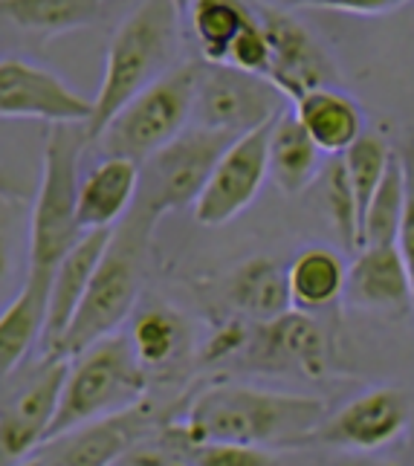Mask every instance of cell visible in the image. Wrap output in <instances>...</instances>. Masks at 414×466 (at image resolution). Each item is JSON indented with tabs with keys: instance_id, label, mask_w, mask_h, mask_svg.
<instances>
[{
	"instance_id": "e0dca14e",
	"label": "cell",
	"mask_w": 414,
	"mask_h": 466,
	"mask_svg": "<svg viewBox=\"0 0 414 466\" xmlns=\"http://www.w3.org/2000/svg\"><path fill=\"white\" fill-rule=\"evenodd\" d=\"M110 235H114V229L87 232L67 252V258L58 264L53 284H50V299H46V325H44V336H41L44 357H56L61 339L67 336L70 321L93 281V272L99 267L102 255L110 244Z\"/></svg>"
},
{
	"instance_id": "60d3db41",
	"label": "cell",
	"mask_w": 414,
	"mask_h": 466,
	"mask_svg": "<svg viewBox=\"0 0 414 466\" xmlns=\"http://www.w3.org/2000/svg\"><path fill=\"white\" fill-rule=\"evenodd\" d=\"M411 166H414V159H411Z\"/></svg>"
},
{
	"instance_id": "8992f818",
	"label": "cell",
	"mask_w": 414,
	"mask_h": 466,
	"mask_svg": "<svg viewBox=\"0 0 414 466\" xmlns=\"http://www.w3.org/2000/svg\"><path fill=\"white\" fill-rule=\"evenodd\" d=\"M200 61H186L157 78L136 99L127 102L116 119L99 134V148L105 157H125L134 163H146L151 154L166 148L186 125L195 119Z\"/></svg>"
},
{
	"instance_id": "484cf974",
	"label": "cell",
	"mask_w": 414,
	"mask_h": 466,
	"mask_svg": "<svg viewBox=\"0 0 414 466\" xmlns=\"http://www.w3.org/2000/svg\"><path fill=\"white\" fill-rule=\"evenodd\" d=\"M409 206V163L406 157L391 154V163L386 168L379 188L365 208L362 229H359V249L362 247H397L400 227Z\"/></svg>"
},
{
	"instance_id": "9a60e30c",
	"label": "cell",
	"mask_w": 414,
	"mask_h": 466,
	"mask_svg": "<svg viewBox=\"0 0 414 466\" xmlns=\"http://www.w3.org/2000/svg\"><path fill=\"white\" fill-rule=\"evenodd\" d=\"M93 102L61 78L21 58L0 61V119H44L46 125H87Z\"/></svg>"
},
{
	"instance_id": "5b68a950",
	"label": "cell",
	"mask_w": 414,
	"mask_h": 466,
	"mask_svg": "<svg viewBox=\"0 0 414 466\" xmlns=\"http://www.w3.org/2000/svg\"><path fill=\"white\" fill-rule=\"evenodd\" d=\"M148 394V371L139 365L127 336H107L70 360L56 423L46 443L67 431L139 406Z\"/></svg>"
},
{
	"instance_id": "30bf717a",
	"label": "cell",
	"mask_w": 414,
	"mask_h": 466,
	"mask_svg": "<svg viewBox=\"0 0 414 466\" xmlns=\"http://www.w3.org/2000/svg\"><path fill=\"white\" fill-rule=\"evenodd\" d=\"M414 420V400L406 389L379 385L328 414L301 443V449H339L348 455H371L403 441Z\"/></svg>"
},
{
	"instance_id": "44dd1931",
	"label": "cell",
	"mask_w": 414,
	"mask_h": 466,
	"mask_svg": "<svg viewBox=\"0 0 414 466\" xmlns=\"http://www.w3.org/2000/svg\"><path fill=\"white\" fill-rule=\"evenodd\" d=\"M50 284V279L26 276L21 293L0 313V382L18 371L26 353L41 342Z\"/></svg>"
},
{
	"instance_id": "3957f363",
	"label": "cell",
	"mask_w": 414,
	"mask_h": 466,
	"mask_svg": "<svg viewBox=\"0 0 414 466\" xmlns=\"http://www.w3.org/2000/svg\"><path fill=\"white\" fill-rule=\"evenodd\" d=\"M154 227L127 212L125 220L110 235V244L102 255L93 281L70 321L67 336L61 339L56 357L76 360L96 342L116 336V330L134 313L136 299L146 279V255Z\"/></svg>"
},
{
	"instance_id": "5bb4252c",
	"label": "cell",
	"mask_w": 414,
	"mask_h": 466,
	"mask_svg": "<svg viewBox=\"0 0 414 466\" xmlns=\"http://www.w3.org/2000/svg\"><path fill=\"white\" fill-rule=\"evenodd\" d=\"M166 423H159V414L142 400L134 409L85 423L44 443L38 458L44 466H116L136 446L163 435Z\"/></svg>"
},
{
	"instance_id": "83f0119b",
	"label": "cell",
	"mask_w": 414,
	"mask_h": 466,
	"mask_svg": "<svg viewBox=\"0 0 414 466\" xmlns=\"http://www.w3.org/2000/svg\"><path fill=\"white\" fill-rule=\"evenodd\" d=\"M391 154H394V148H389V142H382L377 134H362L354 146L342 154L348 180H350V188H354V198L359 206V229H362L365 208H369L374 191L379 188L382 177H386Z\"/></svg>"
},
{
	"instance_id": "f546056e",
	"label": "cell",
	"mask_w": 414,
	"mask_h": 466,
	"mask_svg": "<svg viewBox=\"0 0 414 466\" xmlns=\"http://www.w3.org/2000/svg\"><path fill=\"white\" fill-rule=\"evenodd\" d=\"M159 443L168 446L171 452H177L188 466H276L278 458L269 449L258 446H241V443H188V441H166Z\"/></svg>"
},
{
	"instance_id": "836d02e7",
	"label": "cell",
	"mask_w": 414,
	"mask_h": 466,
	"mask_svg": "<svg viewBox=\"0 0 414 466\" xmlns=\"http://www.w3.org/2000/svg\"><path fill=\"white\" fill-rule=\"evenodd\" d=\"M116 466H188V463L163 443H142L134 452H127Z\"/></svg>"
},
{
	"instance_id": "ab89813d",
	"label": "cell",
	"mask_w": 414,
	"mask_h": 466,
	"mask_svg": "<svg viewBox=\"0 0 414 466\" xmlns=\"http://www.w3.org/2000/svg\"><path fill=\"white\" fill-rule=\"evenodd\" d=\"M18 466H44V461H41V458H29V461H24V463H18Z\"/></svg>"
},
{
	"instance_id": "4fadbf2b",
	"label": "cell",
	"mask_w": 414,
	"mask_h": 466,
	"mask_svg": "<svg viewBox=\"0 0 414 466\" xmlns=\"http://www.w3.org/2000/svg\"><path fill=\"white\" fill-rule=\"evenodd\" d=\"M269 127L273 122L237 137L223 151L195 203V220L200 227H223L247 212L261 195V186L269 177Z\"/></svg>"
},
{
	"instance_id": "ffe728a7",
	"label": "cell",
	"mask_w": 414,
	"mask_h": 466,
	"mask_svg": "<svg viewBox=\"0 0 414 466\" xmlns=\"http://www.w3.org/2000/svg\"><path fill=\"white\" fill-rule=\"evenodd\" d=\"M322 151L298 122L296 110H281L269 127V177L284 195H301L322 177Z\"/></svg>"
},
{
	"instance_id": "d6a6232c",
	"label": "cell",
	"mask_w": 414,
	"mask_h": 466,
	"mask_svg": "<svg viewBox=\"0 0 414 466\" xmlns=\"http://www.w3.org/2000/svg\"><path fill=\"white\" fill-rule=\"evenodd\" d=\"M397 249L403 255V264L411 281V301H414V166L411 163H409V206H406V218L400 227V238H397Z\"/></svg>"
},
{
	"instance_id": "ac0fdd59",
	"label": "cell",
	"mask_w": 414,
	"mask_h": 466,
	"mask_svg": "<svg viewBox=\"0 0 414 466\" xmlns=\"http://www.w3.org/2000/svg\"><path fill=\"white\" fill-rule=\"evenodd\" d=\"M139 191V163L125 157L99 159L78 180V223L85 232L114 229L131 212Z\"/></svg>"
},
{
	"instance_id": "8fae6325",
	"label": "cell",
	"mask_w": 414,
	"mask_h": 466,
	"mask_svg": "<svg viewBox=\"0 0 414 466\" xmlns=\"http://www.w3.org/2000/svg\"><path fill=\"white\" fill-rule=\"evenodd\" d=\"M281 102L284 96L269 78L244 73L232 64L200 61L195 102L197 127H209V131L237 139L273 122L284 110Z\"/></svg>"
},
{
	"instance_id": "ba28073f",
	"label": "cell",
	"mask_w": 414,
	"mask_h": 466,
	"mask_svg": "<svg viewBox=\"0 0 414 466\" xmlns=\"http://www.w3.org/2000/svg\"><path fill=\"white\" fill-rule=\"evenodd\" d=\"M67 374L70 360L41 357L0 382V466H18L46 443Z\"/></svg>"
},
{
	"instance_id": "7a4b0ae2",
	"label": "cell",
	"mask_w": 414,
	"mask_h": 466,
	"mask_svg": "<svg viewBox=\"0 0 414 466\" xmlns=\"http://www.w3.org/2000/svg\"><path fill=\"white\" fill-rule=\"evenodd\" d=\"M183 15L171 0H142L116 26L107 44L105 76L93 99V116L85 125L90 142L99 139L119 110L151 87L157 78L174 70V56L180 46Z\"/></svg>"
},
{
	"instance_id": "74e56055",
	"label": "cell",
	"mask_w": 414,
	"mask_h": 466,
	"mask_svg": "<svg viewBox=\"0 0 414 466\" xmlns=\"http://www.w3.org/2000/svg\"><path fill=\"white\" fill-rule=\"evenodd\" d=\"M397 466H414V420L403 435V449H400V458H397Z\"/></svg>"
},
{
	"instance_id": "8d00e7d4",
	"label": "cell",
	"mask_w": 414,
	"mask_h": 466,
	"mask_svg": "<svg viewBox=\"0 0 414 466\" xmlns=\"http://www.w3.org/2000/svg\"><path fill=\"white\" fill-rule=\"evenodd\" d=\"M330 466H397V463H386V461L371 458V455H348V452H342V458H337Z\"/></svg>"
},
{
	"instance_id": "4316f807",
	"label": "cell",
	"mask_w": 414,
	"mask_h": 466,
	"mask_svg": "<svg viewBox=\"0 0 414 466\" xmlns=\"http://www.w3.org/2000/svg\"><path fill=\"white\" fill-rule=\"evenodd\" d=\"M255 18L244 0H195L188 9V24L200 44L203 61L227 64L235 38Z\"/></svg>"
},
{
	"instance_id": "277c9868",
	"label": "cell",
	"mask_w": 414,
	"mask_h": 466,
	"mask_svg": "<svg viewBox=\"0 0 414 466\" xmlns=\"http://www.w3.org/2000/svg\"><path fill=\"white\" fill-rule=\"evenodd\" d=\"M85 125H50L44 142L41 186L29 218V267L26 276L50 279L67 252L87 232L78 223V163L87 151Z\"/></svg>"
},
{
	"instance_id": "d6986e66",
	"label": "cell",
	"mask_w": 414,
	"mask_h": 466,
	"mask_svg": "<svg viewBox=\"0 0 414 466\" xmlns=\"http://www.w3.org/2000/svg\"><path fill=\"white\" fill-rule=\"evenodd\" d=\"M227 301L237 319H247L252 325L281 319L293 310L287 269L273 258H264V255L249 258L229 276Z\"/></svg>"
},
{
	"instance_id": "d4e9b609",
	"label": "cell",
	"mask_w": 414,
	"mask_h": 466,
	"mask_svg": "<svg viewBox=\"0 0 414 466\" xmlns=\"http://www.w3.org/2000/svg\"><path fill=\"white\" fill-rule=\"evenodd\" d=\"M102 18V0H0V24L32 38H58Z\"/></svg>"
},
{
	"instance_id": "f35d334b",
	"label": "cell",
	"mask_w": 414,
	"mask_h": 466,
	"mask_svg": "<svg viewBox=\"0 0 414 466\" xmlns=\"http://www.w3.org/2000/svg\"><path fill=\"white\" fill-rule=\"evenodd\" d=\"M174 4V9H177L183 18H188V9H191V4H195V0H171Z\"/></svg>"
},
{
	"instance_id": "cb8c5ba5",
	"label": "cell",
	"mask_w": 414,
	"mask_h": 466,
	"mask_svg": "<svg viewBox=\"0 0 414 466\" xmlns=\"http://www.w3.org/2000/svg\"><path fill=\"white\" fill-rule=\"evenodd\" d=\"M127 339L146 371H174L191 353L188 321L168 304H148L136 310Z\"/></svg>"
},
{
	"instance_id": "d590c367",
	"label": "cell",
	"mask_w": 414,
	"mask_h": 466,
	"mask_svg": "<svg viewBox=\"0 0 414 466\" xmlns=\"http://www.w3.org/2000/svg\"><path fill=\"white\" fill-rule=\"evenodd\" d=\"M29 198V188L21 183V180H15V177L0 166V200H9V203H24Z\"/></svg>"
},
{
	"instance_id": "52a82bcc",
	"label": "cell",
	"mask_w": 414,
	"mask_h": 466,
	"mask_svg": "<svg viewBox=\"0 0 414 466\" xmlns=\"http://www.w3.org/2000/svg\"><path fill=\"white\" fill-rule=\"evenodd\" d=\"M235 137L209 131V127H188L166 148L139 163V191L131 212L157 229V223L171 212L195 206L203 186L217 166Z\"/></svg>"
},
{
	"instance_id": "7402d4cb",
	"label": "cell",
	"mask_w": 414,
	"mask_h": 466,
	"mask_svg": "<svg viewBox=\"0 0 414 466\" xmlns=\"http://www.w3.org/2000/svg\"><path fill=\"white\" fill-rule=\"evenodd\" d=\"M345 279L348 267L342 264L339 252L328 247H308L301 249L293 264L287 267V281H290L293 310L325 316L339 310L345 301Z\"/></svg>"
},
{
	"instance_id": "1f68e13d",
	"label": "cell",
	"mask_w": 414,
	"mask_h": 466,
	"mask_svg": "<svg viewBox=\"0 0 414 466\" xmlns=\"http://www.w3.org/2000/svg\"><path fill=\"white\" fill-rule=\"evenodd\" d=\"M267 6L276 9H330L345 15H389L403 9L411 0H264Z\"/></svg>"
},
{
	"instance_id": "9c48e42d",
	"label": "cell",
	"mask_w": 414,
	"mask_h": 466,
	"mask_svg": "<svg viewBox=\"0 0 414 466\" xmlns=\"http://www.w3.org/2000/svg\"><path fill=\"white\" fill-rule=\"evenodd\" d=\"M241 368L278 377L301 380H325L333 362V339L322 325V316H310L301 310L284 313L276 321L252 325L241 353L232 360Z\"/></svg>"
},
{
	"instance_id": "e575fe53",
	"label": "cell",
	"mask_w": 414,
	"mask_h": 466,
	"mask_svg": "<svg viewBox=\"0 0 414 466\" xmlns=\"http://www.w3.org/2000/svg\"><path fill=\"white\" fill-rule=\"evenodd\" d=\"M18 203L0 200V290L9 279V229H12V208Z\"/></svg>"
},
{
	"instance_id": "6da1fadb",
	"label": "cell",
	"mask_w": 414,
	"mask_h": 466,
	"mask_svg": "<svg viewBox=\"0 0 414 466\" xmlns=\"http://www.w3.org/2000/svg\"><path fill=\"white\" fill-rule=\"evenodd\" d=\"M325 417L328 403L310 394L217 382L195 394L186 406L183 420H168L159 438L188 443H241L281 452V449H301L305 438Z\"/></svg>"
},
{
	"instance_id": "4dcf8cb0",
	"label": "cell",
	"mask_w": 414,
	"mask_h": 466,
	"mask_svg": "<svg viewBox=\"0 0 414 466\" xmlns=\"http://www.w3.org/2000/svg\"><path fill=\"white\" fill-rule=\"evenodd\" d=\"M269 61H273V50H269V38H267V32H264L261 21H258V18H252V21L244 26L241 35L235 38L227 64H232V67L244 70V73H255V76H264V78H267Z\"/></svg>"
},
{
	"instance_id": "f1b7e54d",
	"label": "cell",
	"mask_w": 414,
	"mask_h": 466,
	"mask_svg": "<svg viewBox=\"0 0 414 466\" xmlns=\"http://www.w3.org/2000/svg\"><path fill=\"white\" fill-rule=\"evenodd\" d=\"M318 183H322V200H325L333 229H337V235L342 240V247L348 252H359V206L354 198V188H350L342 154L333 157L322 168Z\"/></svg>"
},
{
	"instance_id": "2e32d148",
	"label": "cell",
	"mask_w": 414,
	"mask_h": 466,
	"mask_svg": "<svg viewBox=\"0 0 414 466\" xmlns=\"http://www.w3.org/2000/svg\"><path fill=\"white\" fill-rule=\"evenodd\" d=\"M345 304L362 313L414 316L411 281L397 247H362L348 267Z\"/></svg>"
},
{
	"instance_id": "603a6c76",
	"label": "cell",
	"mask_w": 414,
	"mask_h": 466,
	"mask_svg": "<svg viewBox=\"0 0 414 466\" xmlns=\"http://www.w3.org/2000/svg\"><path fill=\"white\" fill-rule=\"evenodd\" d=\"M293 110L322 154L339 157L362 137L359 107L337 87H318L301 96Z\"/></svg>"
},
{
	"instance_id": "7c38bea8",
	"label": "cell",
	"mask_w": 414,
	"mask_h": 466,
	"mask_svg": "<svg viewBox=\"0 0 414 466\" xmlns=\"http://www.w3.org/2000/svg\"><path fill=\"white\" fill-rule=\"evenodd\" d=\"M252 12L261 21L273 50L267 78L281 90L284 99L296 105L301 96L318 87H337V64L305 24H298L287 9L267 4H255Z\"/></svg>"
}]
</instances>
